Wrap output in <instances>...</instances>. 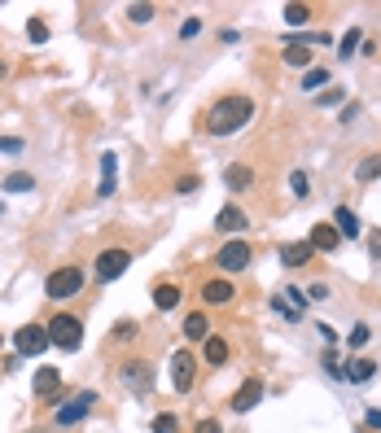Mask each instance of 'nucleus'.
Listing matches in <instances>:
<instances>
[{"instance_id": "obj_1", "label": "nucleus", "mask_w": 381, "mask_h": 433, "mask_svg": "<svg viewBox=\"0 0 381 433\" xmlns=\"http://www.w3.org/2000/svg\"><path fill=\"white\" fill-rule=\"evenodd\" d=\"M250 118H254V101L241 96V92H233V96H219L215 106L206 110V118H201V123H206L211 136H237Z\"/></svg>"}, {"instance_id": "obj_2", "label": "nucleus", "mask_w": 381, "mask_h": 433, "mask_svg": "<svg viewBox=\"0 0 381 433\" xmlns=\"http://www.w3.org/2000/svg\"><path fill=\"white\" fill-rule=\"evenodd\" d=\"M44 328H48V342H53L57 350H66V354H74V350L84 346V320L70 315V311H57Z\"/></svg>"}, {"instance_id": "obj_3", "label": "nucleus", "mask_w": 381, "mask_h": 433, "mask_svg": "<svg viewBox=\"0 0 381 433\" xmlns=\"http://www.w3.org/2000/svg\"><path fill=\"white\" fill-rule=\"evenodd\" d=\"M84 289V271L74 267V263H66V267H53L44 276V298L48 302H66V298H74Z\"/></svg>"}, {"instance_id": "obj_4", "label": "nucleus", "mask_w": 381, "mask_h": 433, "mask_svg": "<svg viewBox=\"0 0 381 433\" xmlns=\"http://www.w3.org/2000/svg\"><path fill=\"white\" fill-rule=\"evenodd\" d=\"M127 267H132V249H127V245H110V249H101L96 254V280H101V285H110V280H118Z\"/></svg>"}, {"instance_id": "obj_5", "label": "nucleus", "mask_w": 381, "mask_h": 433, "mask_svg": "<svg viewBox=\"0 0 381 433\" xmlns=\"http://www.w3.org/2000/svg\"><path fill=\"white\" fill-rule=\"evenodd\" d=\"M250 259H254V249H250V241H241V237L223 241V245L215 249V263H219V271H228V276L245 271V267H250Z\"/></svg>"}, {"instance_id": "obj_6", "label": "nucleus", "mask_w": 381, "mask_h": 433, "mask_svg": "<svg viewBox=\"0 0 381 433\" xmlns=\"http://www.w3.org/2000/svg\"><path fill=\"white\" fill-rule=\"evenodd\" d=\"M92 407H96V394H92V390H79L70 403H62L57 412H53V424H57V429H70V424L88 420V416H92Z\"/></svg>"}, {"instance_id": "obj_7", "label": "nucleus", "mask_w": 381, "mask_h": 433, "mask_svg": "<svg viewBox=\"0 0 381 433\" xmlns=\"http://www.w3.org/2000/svg\"><path fill=\"white\" fill-rule=\"evenodd\" d=\"M13 346H18L22 359H35V354H44L53 342H48V328L44 324H22L18 333H13Z\"/></svg>"}, {"instance_id": "obj_8", "label": "nucleus", "mask_w": 381, "mask_h": 433, "mask_svg": "<svg viewBox=\"0 0 381 433\" xmlns=\"http://www.w3.org/2000/svg\"><path fill=\"white\" fill-rule=\"evenodd\" d=\"M118 376H123V386L132 394H149V390H154V364H145V359H127L118 368Z\"/></svg>"}, {"instance_id": "obj_9", "label": "nucleus", "mask_w": 381, "mask_h": 433, "mask_svg": "<svg viewBox=\"0 0 381 433\" xmlns=\"http://www.w3.org/2000/svg\"><path fill=\"white\" fill-rule=\"evenodd\" d=\"M263 394H267V386H263V376H245V381H241V390L233 394V403H228V407H233L237 416H245V412H254V407L263 403Z\"/></svg>"}, {"instance_id": "obj_10", "label": "nucleus", "mask_w": 381, "mask_h": 433, "mask_svg": "<svg viewBox=\"0 0 381 433\" xmlns=\"http://www.w3.org/2000/svg\"><path fill=\"white\" fill-rule=\"evenodd\" d=\"M193 376H197V359L189 350H175L171 354V386H175V394H189L193 390Z\"/></svg>"}, {"instance_id": "obj_11", "label": "nucleus", "mask_w": 381, "mask_h": 433, "mask_svg": "<svg viewBox=\"0 0 381 433\" xmlns=\"http://www.w3.org/2000/svg\"><path fill=\"white\" fill-rule=\"evenodd\" d=\"M31 394H35L40 403H66V398H62V372H57V368H40L35 381H31Z\"/></svg>"}, {"instance_id": "obj_12", "label": "nucleus", "mask_w": 381, "mask_h": 433, "mask_svg": "<svg viewBox=\"0 0 381 433\" xmlns=\"http://www.w3.org/2000/svg\"><path fill=\"white\" fill-rule=\"evenodd\" d=\"M245 227H250V215H245L241 206H223V210L215 215V232H223L228 241H233V237H241Z\"/></svg>"}, {"instance_id": "obj_13", "label": "nucleus", "mask_w": 381, "mask_h": 433, "mask_svg": "<svg viewBox=\"0 0 381 433\" xmlns=\"http://www.w3.org/2000/svg\"><path fill=\"white\" fill-rule=\"evenodd\" d=\"M237 298V289H233V280H206V285H201V311L206 307H228V302Z\"/></svg>"}, {"instance_id": "obj_14", "label": "nucleus", "mask_w": 381, "mask_h": 433, "mask_svg": "<svg viewBox=\"0 0 381 433\" xmlns=\"http://www.w3.org/2000/svg\"><path fill=\"white\" fill-rule=\"evenodd\" d=\"M311 249L316 254H333L338 245H342V237H338V227H333V219H328V223H311Z\"/></svg>"}, {"instance_id": "obj_15", "label": "nucleus", "mask_w": 381, "mask_h": 433, "mask_svg": "<svg viewBox=\"0 0 381 433\" xmlns=\"http://www.w3.org/2000/svg\"><path fill=\"white\" fill-rule=\"evenodd\" d=\"M311 259H316L311 241H285V245H281V263H285V267H307Z\"/></svg>"}, {"instance_id": "obj_16", "label": "nucleus", "mask_w": 381, "mask_h": 433, "mask_svg": "<svg viewBox=\"0 0 381 433\" xmlns=\"http://www.w3.org/2000/svg\"><path fill=\"white\" fill-rule=\"evenodd\" d=\"M184 337H189V342H197V346L206 342V337H215L211 315H206V311H189V315H184Z\"/></svg>"}, {"instance_id": "obj_17", "label": "nucleus", "mask_w": 381, "mask_h": 433, "mask_svg": "<svg viewBox=\"0 0 381 433\" xmlns=\"http://www.w3.org/2000/svg\"><path fill=\"white\" fill-rule=\"evenodd\" d=\"M333 227H338V237H346V241H360V232H364V227H360V215H355L350 206H338V210H333Z\"/></svg>"}, {"instance_id": "obj_18", "label": "nucleus", "mask_w": 381, "mask_h": 433, "mask_svg": "<svg viewBox=\"0 0 381 433\" xmlns=\"http://www.w3.org/2000/svg\"><path fill=\"white\" fill-rule=\"evenodd\" d=\"M149 298H154V311H175V307H180V285H171V280H162V285H154V293H149Z\"/></svg>"}, {"instance_id": "obj_19", "label": "nucleus", "mask_w": 381, "mask_h": 433, "mask_svg": "<svg viewBox=\"0 0 381 433\" xmlns=\"http://www.w3.org/2000/svg\"><path fill=\"white\" fill-rule=\"evenodd\" d=\"M223 184H228V193H245L254 184V171L245 162H233V167H223Z\"/></svg>"}, {"instance_id": "obj_20", "label": "nucleus", "mask_w": 381, "mask_h": 433, "mask_svg": "<svg viewBox=\"0 0 381 433\" xmlns=\"http://www.w3.org/2000/svg\"><path fill=\"white\" fill-rule=\"evenodd\" d=\"M281 62H285V66H298V70H311V66H316V53H311L307 44H285V48H281Z\"/></svg>"}, {"instance_id": "obj_21", "label": "nucleus", "mask_w": 381, "mask_h": 433, "mask_svg": "<svg viewBox=\"0 0 381 433\" xmlns=\"http://www.w3.org/2000/svg\"><path fill=\"white\" fill-rule=\"evenodd\" d=\"M228 354H233V350H228L223 337H206V342H201V359H206L211 368H223V364H228Z\"/></svg>"}, {"instance_id": "obj_22", "label": "nucleus", "mask_w": 381, "mask_h": 433, "mask_svg": "<svg viewBox=\"0 0 381 433\" xmlns=\"http://www.w3.org/2000/svg\"><path fill=\"white\" fill-rule=\"evenodd\" d=\"M372 180H381V154H368L355 162V184H372Z\"/></svg>"}, {"instance_id": "obj_23", "label": "nucleus", "mask_w": 381, "mask_h": 433, "mask_svg": "<svg viewBox=\"0 0 381 433\" xmlns=\"http://www.w3.org/2000/svg\"><path fill=\"white\" fill-rule=\"evenodd\" d=\"M377 376V364L372 359H350L346 364V381H355V386H364V381H372Z\"/></svg>"}, {"instance_id": "obj_24", "label": "nucleus", "mask_w": 381, "mask_h": 433, "mask_svg": "<svg viewBox=\"0 0 381 433\" xmlns=\"http://www.w3.org/2000/svg\"><path fill=\"white\" fill-rule=\"evenodd\" d=\"M35 189V180L27 171H13V175H5V180H0V193H31Z\"/></svg>"}, {"instance_id": "obj_25", "label": "nucleus", "mask_w": 381, "mask_h": 433, "mask_svg": "<svg viewBox=\"0 0 381 433\" xmlns=\"http://www.w3.org/2000/svg\"><path fill=\"white\" fill-rule=\"evenodd\" d=\"M136 337H140V324H136V320H118V324H114V342H118V346L136 342Z\"/></svg>"}, {"instance_id": "obj_26", "label": "nucleus", "mask_w": 381, "mask_h": 433, "mask_svg": "<svg viewBox=\"0 0 381 433\" xmlns=\"http://www.w3.org/2000/svg\"><path fill=\"white\" fill-rule=\"evenodd\" d=\"M316 88H328V70L324 66H311L302 74V92H316Z\"/></svg>"}, {"instance_id": "obj_27", "label": "nucleus", "mask_w": 381, "mask_h": 433, "mask_svg": "<svg viewBox=\"0 0 381 433\" xmlns=\"http://www.w3.org/2000/svg\"><path fill=\"white\" fill-rule=\"evenodd\" d=\"M154 433H180V416L175 412H162V416H154V424H149Z\"/></svg>"}, {"instance_id": "obj_28", "label": "nucleus", "mask_w": 381, "mask_h": 433, "mask_svg": "<svg viewBox=\"0 0 381 433\" xmlns=\"http://www.w3.org/2000/svg\"><path fill=\"white\" fill-rule=\"evenodd\" d=\"M285 22H289V27H307V22H311V9H307V5H285Z\"/></svg>"}, {"instance_id": "obj_29", "label": "nucleus", "mask_w": 381, "mask_h": 433, "mask_svg": "<svg viewBox=\"0 0 381 433\" xmlns=\"http://www.w3.org/2000/svg\"><path fill=\"white\" fill-rule=\"evenodd\" d=\"M360 44H364V35L350 27V31H346V35L338 40V57H350V53H355V48H360Z\"/></svg>"}, {"instance_id": "obj_30", "label": "nucleus", "mask_w": 381, "mask_h": 433, "mask_svg": "<svg viewBox=\"0 0 381 433\" xmlns=\"http://www.w3.org/2000/svg\"><path fill=\"white\" fill-rule=\"evenodd\" d=\"M342 101H346V88H333V84H328V92H320V96H316V106L333 110V106H342Z\"/></svg>"}, {"instance_id": "obj_31", "label": "nucleus", "mask_w": 381, "mask_h": 433, "mask_svg": "<svg viewBox=\"0 0 381 433\" xmlns=\"http://www.w3.org/2000/svg\"><path fill=\"white\" fill-rule=\"evenodd\" d=\"M368 337H372V328H368V324H355V328H350V337H346V346H350V350H364Z\"/></svg>"}, {"instance_id": "obj_32", "label": "nucleus", "mask_w": 381, "mask_h": 433, "mask_svg": "<svg viewBox=\"0 0 381 433\" xmlns=\"http://www.w3.org/2000/svg\"><path fill=\"white\" fill-rule=\"evenodd\" d=\"M27 40H31V44H44V40H48V22H44V18H31V22H27Z\"/></svg>"}, {"instance_id": "obj_33", "label": "nucleus", "mask_w": 381, "mask_h": 433, "mask_svg": "<svg viewBox=\"0 0 381 433\" xmlns=\"http://www.w3.org/2000/svg\"><path fill=\"white\" fill-rule=\"evenodd\" d=\"M307 189H311L307 171H294V175H289V193H294V197H307Z\"/></svg>"}, {"instance_id": "obj_34", "label": "nucleus", "mask_w": 381, "mask_h": 433, "mask_svg": "<svg viewBox=\"0 0 381 433\" xmlns=\"http://www.w3.org/2000/svg\"><path fill=\"white\" fill-rule=\"evenodd\" d=\"M281 298H289V302H294V311H298V315L311 307V302H307V289H281Z\"/></svg>"}, {"instance_id": "obj_35", "label": "nucleus", "mask_w": 381, "mask_h": 433, "mask_svg": "<svg viewBox=\"0 0 381 433\" xmlns=\"http://www.w3.org/2000/svg\"><path fill=\"white\" fill-rule=\"evenodd\" d=\"M127 18H132L136 27H145V22H154V5H132V9H127Z\"/></svg>"}, {"instance_id": "obj_36", "label": "nucleus", "mask_w": 381, "mask_h": 433, "mask_svg": "<svg viewBox=\"0 0 381 433\" xmlns=\"http://www.w3.org/2000/svg\"><path fill=\"white\" fill-rule=\"evenodd\" d=\"M197 189H201L197 175H180V180H175V193H180V197H189V193H197Z\"/></svg>"}, {"instance_id": "obj_37", "label": "nucleus", "mask_w": 381, "mask_h": 433, "mask_svg": "<svg viewBox=\"0 0 381 433\" xmlns=\"http://www.w3.org/2000/svg\"><path fill=\"white\" fill-rule=\"evenodd\" d=\"M114 171H118V158L114 154H101V180H114Z\"/></svg>"}, {"instance_id": "obj_38", "label": "nucleus", "mask_w": 381, "mask_h": 433, "mask_svg": "<svg viewBox=\"0 0 381 433\" xmlns=\"http://www.w3.org/2000/svg\"><path fill=\"white\" fill-rule=\"evenodd\" d=\"M324 368H328V376H333V381L346 376V368H338V354H333V350H324Z\"/></svg>"}, {"instance_id": "obj_39", "label": "nucleus", "mask_w": 381, "mask_h": 433, "mask_svg": "<svg viewBox=\"0 0 381 433\" xmlns=\"http://www.w3.org/2000/svg\"><path fill=\"white\" fill-rule=\"evenodd\" d=\"M197 31H201V18H184L180 22V40H193Z\"/></svg>"}, {"instance_id": "obj_40", "label": "nucleus", "mask_w": 381, "mask_h": 433, "mask_svg": "<svg viewBox=\"0 0 381 433\" xmlns=\"http://www.w3.org/2000/svg\"><path fill=\"white\" fill-rule=\"evenodd\" d=\"M22 149L27 145H22L18 136H0V154H22Z\"/></svg>"}, {"instance_id": "obj_41", "label": "nucleus", "mask_w": 381, "mask_h": 433, "mask_svg": "<svg viewBox=\"0 0 381 433\" xmlns=\"http://www.w3.org/2000/svg\"><path fill=\"white\" fill-rule=\"evenodd\" d=\"M272 311H276V315H285V320H298V311L289 307V302H281V293L272 298Z\"/></svg>"}, {"instance_id": "obj_42", "label": "nucleus", "mask_w": 381, "mask_h": 433, "mask_svg": "<svg viewBox=\"0 0 381 433\" xmlns=\"http://www.w3.org/2000/svg\"><path fill=\"white\" fill-rule=\"evenodd\" d=\"M364 424L381 433V407H368V412H364Z\"/></svg>"}, {"instance_id": "obj_43", "label": "nucleus", "mask_w": 381, "mask_h": 433, "mask_svg": "<svg viewBox=\"0 0 381 433\" xmlns=\"http://www.w3.org/2000/svg\"><path fill=\"white\" fill-rule=\"evenodd\" d=\"M324 298H328V285H311L307 289V302H324Z\"/></svg>"}, {"instance_id": "obj_44", "label": "nucleus", "mask_w": 381, "mask_h": 433, "mask_svg": "<svg viewBox=\"0 0 381 433\" xmlns=\"http://www.w3.org/2000/svg\"><path fill=\"white\" fill-rule=\"evenodd\" d=\"M193 433H223V429H219V420H197Z\"/></svg>"}, {"instance_id": "obj_45", "label": "nucleus", "mask_w": 381, "mask_h": 433, "mask_svg": "<svg viewBox=\"0 0 381 433\" xmlns=\"http://www.w3.org/2000/svg\"><path fill=\"white\" fill-rule=\"evenodd\" d=\"M316 333H320V337H324L328 346H333V342H338V333H333V328H328V324H316Z\"/></svg>"}, {"instance_id": "obj_46", "label": "nucleus", "mask_w": 381, "mask_h": 433, "mask_svg": "<svg viewBox=\"0 0 381 433\" xmlns=\"http://www.w3.org/2000/svg\"><path fill=\"white\" fill-rule=\"evenodd\" d=\"M368 249H372V259L381 263V232H372V237H368Z\"/></svg>"}, {"instance_id": "obj_47", "label": "nucleus", "mask_w": 381, "mask_h": 433, "mask_svg": "<svg viewBox=\"0 0 381 433\" xmlns=\"http://www.w3.org/2000/svg\"><path fill=\"white\" fill-rule=\"evenodd\" d=\"M114 189H118L114 180H101V184H96V193H101V197H114Z\"/></svg>"}, {"instance_id": "obj_48", "label": "nucleus", "mask_w": 381, "mask_h": 433, "mask_svg": "<svg viewBox=\"0 0 381 433\" xmlns=\"http://www.w3.org/2000/svg\"><path fill=\"white\" fill-rule=\"evenodd\" d=\"M0 346H5V333H0Z\"/></svg>"}]
</instances>
